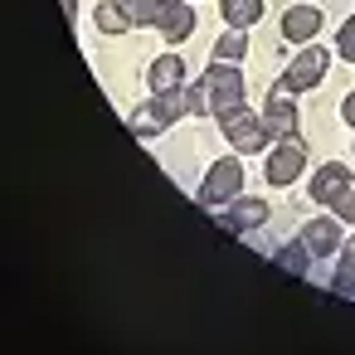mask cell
<instances>
[{"label": "cell", "mask_w": 355, "mask_h": 355, "mask_svg": "<svg viewBox=\"0 0 355 355\" xmlns=\"http://www.w3.org/2000/svg\"><path fill=\"white\" fill-rule=\"evenodd\" d=\"M185 117V88L180 93H156V98H146V107L141 112H132V132L141 137V141H151V137H161L171 122H180Z\"/></svg>", "instance_id": "obj_1"}, {"label": "cell", "mask_w": 355, "mask_h": 355, "mask_svg": "<svg viewBox=\"0 0 355 355\" xmlns=\"http://www.w3.org/2000/svg\"><path fill=\"white\" fill-rule=\"evenodd\" d=\"M205 83H209V103H214V117L243 103V73H239V64H219V59H214V64L205 69Z\"/></svg>", "instance_id": "obj_2"}, {"label": "cell", "mask_w": 355, "mask_h": 355, "mask_svg": "<svg viewBox=\"0 0 355 355\" xmlns=\"http://www.w3.org/2000/svg\"><path fill=\"white\" fill-rule=\"evenodd\" d=\"M219 122H224V137L234 141V151H263L268 132H263V117H258V112H248V107L239 103V107L219 112Z\"/></svg>", "instance_id": "obj_3"}, {"label": "cell", "mask_w": 355, "mask_h": 355, "mask_svg": "<svg viewBox=\"0 0 355 355\" xmlns=\"http://www.w3.org/2000/svg\"><path fill=\"white\" fill-rule=\"evenodd\" d=\"M263 132H268V141L297 137V103H292V88H287V83L272 88V98H268V107H263Z\"/></svg>", "instance_id": "obj_4"}, {"label": "cell", "mask_w": 355, "mask_h": 355, "mask_svg": "<svg viewBox=\"0 0 355 355\" xmlns=\"http://www.w3.org/2000/svg\"><path fill=\"white\" fill-rule=\"evenodd\" d=\"M239 190H243V166L239 161H214L209 175H205V185H200V205H224Z\"/></svg>", "instance_id": "obj_5"}, {"label": "cell", "mask_w": 355, "mask_h": 355, "mask_svg": "<svg viewBox=\"0 0 355 355\" xmlns=\"http://www.w3.org/2000/svg\"><path fill=\"white\" fill-rule=\"evenodd\" d=\"M326 69H331V54H326V49H302V54L287 64L282 83H287L292 93H306V88H316V83L326 78Z\"/></svg>", "instance_id": "obj_6"}, {"label": "cell", "mask_w": 355, "mask_h": 355, "mask_svg": "<svg viewBox=\"0 0 355 355\" xmlns=\"http://www.w3.org/2000/svg\"><path fill=\"white\" fill-rule=\"evenodd\" d=\"M302 166H306V146H302L297 137H282L277 151L268 156V180H272V185H292V180L302 175Z\"/></svg>", "instance_id": "obj_7"}, {"label": "cell", "mask_w": 355, "mask_h": 355, "mask_svg": "<svg viewBox=\"0 0 355 355\" xmlns=\"http://www.w3.org/2000/svg\"><path fill=\"white\" fill-rule=\"evenodd\" d=\"M302 248L306 253H340V219L321 214V219L302 224Z\"/></svg>", "instance_id": "obj_8"}, {"label": "cell", "mask_w": 355, "mask_h": 355, "mask_svg": "<svg viewBox=\"0 0 355 355\" xmlns=\"http://www.w3.org/2000/svg\"><path fill=\"white\" fill-rule=\"evenodd\" d=\"M355 175L340 166V161H331V166H321L316 175H311V200H321V205H336L340 195H345V185H350Z\"/></svg>", "instance_id": "obj_9"}, {"label": "cell", "mask_w": 355, "mask_h": 355, "mask_svg": "<svg viewBox=\"0 0 355 355\" xmlns=\"http://www.w3.org/2000/svg\"><path fill=\"white\" fill-rule=\"evenodd\" d=\"M268 214H272V209H268L263 200H239L234 209H224V214H214V219L224 224V234H248V229H258Z\"/></svg>", "instance_id": "obj_10"}, {"label": "cell", "mask_w": 355, "mask_h": 355, "mask_svg": "<svg viewBox=\"0 0 355 355\" xmlns=\"http://www.w3.org/2000/svg\"><path fill=\"white\" fill-rule=\"evenodd\" d=\"M156 30L175 44V40H190V30H195V10L185 6V0H166L161 6V15H156Z\"/></svg>", "instance_id": "obj_11"}, {"label": "cell", "mask_w": 355, "mask_h": 355, "mask_svg": "<svg viewBox=\"0 0 355 355\" xmlns=\"http://www.w3.org/2000/svg\"><path fill=\"white\" fill-rule=\"evenodd\" d=\"M146 83H151V93H180V83H185V59L161 54V59L146 69Z\"/></svg>", "instance_id": "obj_12"}, {"label": "cell", "mask_w": 355, "mask_h": 355, "mask_svg": "<svg viewBox=\"0 0 355 355\" xmlns=\"http://www.w3.org/2000/svg\"><path fill=\"white\" fill-rule=\"evenodd\" d=\"M316 30H321V10H311V6H292L287 20H282V35L287 40H311Z\"/></svg>", "instance_id": "obj_13"}, {"label": "cell", "mask_w": 355, "mask_h": 355, "mask_svg": "<svg viewBox=\"0 0 355 355\" xmlns=\"http://www.w3.org/2000/svg\"><path fill=\"white\" fill-rule=\"evenodd\" d=\"M219 10H224V25L248 30V25L263 20V0H219Z\"/></svg>", "instance_id": "obj_14"}, {"label": "cell", "mask_w": 355, "mask_h": 355, "mask_svg": "<svg viewBox=\"0 0 355 355\" xmlns=\"http://www.w3.org/2000/svg\"><path fill=\"white\" fill-rule=\"evenodd\" d=\"M243 54H248V30H234V25H229V30L214 40V59H219V64H239Z\"/></svg>", "instance_id": "obj_15"}, {"label": "cell", "mask_w": 355, "mask_h": 355, "mask_svg": "<svg viewBox=\"0 0 355 355\" xmlns=\"http://www.w3.org/2000/svg\"><path fill=\"white\" fill-rule=\"evenodd\" d=\"M93 20H98V30H103V35H122V30H132L127 10H122V0H117V6H112V0H103V6L93 10Z\"/></svg>", "instance_id": "obj_16"}, {"label": "cell", "mask_w": 355, "mask_h": 355, "mask_svg": "<svg viewBox=\"0 0 355 355\" xmlns=\"http://www.w3.org/2000/svg\"><path fill=\"white\" fill-rule=\"evenodd\" d=\"M336 292L355 297V239L340 243V258H336Z\"/></svg>", "instance_id": "obj_17"}, {"label": "cell", "mask_w": 355, "mask_h": 355, "mask_svg": "<svg viewBox=\"0 0 355 355\" xmlns=\"http://www.w3.org/2000/svg\"><path fill=\"white\" fill-rule=\"evenodd\" d=\"M161 6H166V0H122V10H127L132 25H156Z\"/></svg>", "instance_id": "obj_18"}, {"label": "cell", "mask_w": 355, "mask_h": 355, "mask_svg": "<svg viewBox=\"0 0 355 355\" xmlns=\"http://www.w3.org/2000/svg\"><path fill=\"white\" fill-rule=\"evenodd\" d=\"M185 112H195V117H209V112H214V103H209V83H205V78L185 88Z\"/></svg>", "instance_id": "obj_19"}, {"label": "cell", "mask_w": 355, "mask_h": 355, "mask_svg": "<svg viewBox=\"0 0 355 355\" xmlns=\"http://www.w3.org/2000/svg\"><path fill=\"white\" fill-rule=\"evenodd\" d=\"M336 54L345 59V64H355V15L340 25V35H336Z\"/></svg>", "instance_id": "obj_20"}, {"label": "cell", "mask_w": 355, "mask_h": 355, "mask_svg": "<svg viewBox=\"0 0 355 355\" xmlns=\"http://www.w3.org/2000/svg\"><path fill=\"white\" fill-rule=\"evenodd\" d=\"M331 214H336V219H350V224H355V180H350V185H345V195H340V200L331 205Z\"/></svg>", "instance_id": "obj_21"}, {"label": "cell", "mask_w": 355, "mask_h": 355, "mask_svg": "<svg viewBox=\"0 0 355 355\" xmlns=\"http://www.w3.org/2000/svg\"><path fill=\"white\" fill-rule=\"evenodd\" d=\"M277 263H282L287 272H306V258H297V248H282V253H277Z\"/></svg>", "instance_id": "obj_22"}, {"label": "cell", "mask_w": 355, "mask_h": 355, "mask_svg": "<svg viewBox=\"0 0 355 355\" xmlns=\"http://www.w3.org/2000/svg\"><path fill=\"white\" fill-rule=\"evenodd\" d=\"M340 117H345V122H350V127H355V93H350V98H345V103H340Z\"/></svg>", "instance_id": "obj_23"}, {"label": "cell", "mask_w": 355, "mask_h": 355, "mask_svg": "<svg viewBox=\"0 0 355 355\" xmlns=\"http://www.w3.org/2000/svg\"><path fill=\"white\" fill-rule=\"evenodd\" d=\"M59 6H64V15H73V10H78V0H59Z\"/></svg>", "instance_id": "obj_24"}]
</instances>
